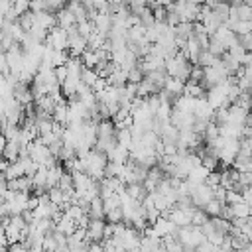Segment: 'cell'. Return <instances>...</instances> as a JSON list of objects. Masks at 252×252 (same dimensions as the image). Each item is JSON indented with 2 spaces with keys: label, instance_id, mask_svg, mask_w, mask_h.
I'll return each mask as SVG.
<instances>
[{
  "label": "cell",
  "instance_id": "obj_1",
  "mask_svg": "<svg viewBox=\"0 0 252 252\" xmlns=\"http://www.w3.org/2000/svg\"><path fill=\"white\" fill-rule=\"evenodd\" d=\"M177 238H179V242L183 244V248L185 250H191V248H197L201 242H205L207 240V236H205V232H203V228L201 226H197V224H187V226H177Z\"/></svg>",
  "mask_w": 252,
  "mask_h": 252
},
{
  "label": "cell",
  "instance_id": "obj_2",
  "mask_svg": "<svg viewBox=\"0 0 252 252\" xmlns=\"http://www.w3.org/2000/svg\"><path fill=\"white\" fill-rule=\"evenodd\" d=\"M191 67H193V63H191L181 51H177L173 57H167V59H165V71H167V75L179 77V79H183V81L189 79Z\"/></svg>",
  "mask_w": 252,
  "mask_h": 252
},
{
  "label": "cell",
  "instance_id": "obj_3",
  "mask_svg": "<svg viewBox=\"0 0 252 252\" xmlns=\"http://www.w3.org/2000/svg\"><path fill=\"white\" fill-rule=\"evenodd\" d=\"M228 77H230V73L226 71V67L222 65V61H220V57H219V61H217L215 65L205 67V77H203L201 85H203L205 89H211V87H215V85L224 83Z\"/></svg>",
  "mask_w": 252,
  "mask_h": 252
},
{
  "label": "cell",
  "instance_id": "obj_4",
  "mask_svg": "<svg viewBox=\"0 0 252 252\" xmlns=\"http://www.w3.org/2000/svg\"><path fill=\"white\" fill-rule=\"evenodd\" d=\"M207 100L211 102L213 108H224L230 104V98H228V91H226V83H220V85H215L211 89H207Z\"/></svg>",
  "mask_w": 252,
  "mask_h": 252
},
{
  "label": "cell",
  "instance_id": "obj_5",
  "mask_svg": "<svg viewBox=\"0 0 252 252\" xmlns=\"http://www.w3.org/2000/svg\"><path fill=\"white\" fill-rule=\"evenodd\" d=\"M238 148H240V138H226L224 136V144L219 150V161L222 165H232V161L238 154Z\"/></svg>",
  "mask_w": 252,
  "mask_h": 252
},
{
  "label": "cell",
  "instance_id": "obj_6",
  "mask_svg": "<svg viewBox=\"0 0 252 252\" xmlns=\"http://www.w3.org/2000/svg\"><path fill=\"white\" fill-rule=\"evenodd\" d=\"M189 195H191L193 205H195V207H201V209H203V207H205V205L215 197L213 187H211L209 183H205V181H203V183H195Z\"/></svg>",
  "mask_w": 252,
  "mask_h": 252
},
{
  "label": "cell",
  "instance_id": "obj_7",
  "mask_svg": "<svg viewBox=\"0 0 252 252\" xmlns=\"http://www.w3.org/2000/svg\"><path fill=\"white\" fill-rule=\"evenodd\" d=\"M49 45H53L55 49H69V32L61 26H53L47 33V41Z\"/></svg>",
  "mask_w": 252,
  "mask_h": 252
},
{
  "label": "cell",
  "instance_id": "obj_8",
  "mask_svg": "<svg viewBox=\"0 0 252 252\" xmlns=\"http://www.w3.org/2000/svg\"><path fill=\"white\" fill-rule=\"evenodd\" d=\"M24 57H26V53H24V49L20 47V43L12 45V47L6 51V59H8V69H10V73L20 75V71L24 69Z\"/></svg>",
  "mask_w": 252,
  "mask_h": 252
},
{
  "label": "cell",
  "instance_id": "obj_9",
  "mask_svg": "<svg viewBox=\"0 0 252 252\" xmlns=\"http://www.w3.org/2000/svg\"><path fill=\"white\" fill-rule=\"evenodd\" d=\"M87 240L89 242H102L104 240V232H106V222L102 219H91L87 228Z\"/></svg>",
  "mask_w": 252,
  "mask_h": 252
},
{
  "label": "cell",
  "instance_id": "obj_10",
  "mask_svg": "<svg viewBox=\"0 0 252 252\" xmlns=\"http://www.w3.org/2000/svg\"><path fill=\"white\" fill-rule=\"evenodd\" d=\"M152 230L158 234V236H169V234H175L177 232V224L169 219V217H165V215H159L154 222H152Z\"/></svg>",
  "mask_w": 252,
  "mask_h": 252
},
{
  "label": "cell",
  "instance_id": "obj_11",
  "mask_svg": "<svg viewBox=\"0 0 252 252\" xmlns=\"http://www.w3.org/2000/svg\"><path fill=\"white\" fill-rule=\"evenodd\" d=\"M195 122V114L179 108H171V124L177 126L179 130H191Z\"/></svg>",
  "mask_w": 252,
  "mask_h": 252
},
{
  "label": "cell",
  "instance_id": "obj_12",
  "mask_svg": "<svg viewBox=\"0 0 252 252\" xmlns=\"http://www.w3.org/2000/svg\"><path fill=\"white\" fill-rule=\"evenodd\" d=\"M193 209H195V207H187V209H183V207H173L167 217H169L177 226H187V224H191Z\"/></svg>",
  "mask_w": 252,
  "mask_h": 252
},
{
  "label": "cell",
  "instance_id": "obj_13",
  "mask_svg": "<svg viewBox=\"0 0 252 252\" xmlns=\"http://www.w3.org/2000/svg\"><path fill=\"white\" fill-rule=\"evenodd\" d=\"M33 26L51 30L53 26H57V16L53 12H49V10H37V12H33Z\"/></svg>",
  "mask_w": 252,
  "mask_h": 252
},
{
  "label": "cell",
  "instance_id": "obj_14",
  "mask_svg": "<svg viewBox=\"0 0 252 252\" xmlns=\"http://www.w3.org/2000/svg\"><path fill=\"white\" fill-rule=\"evenodd\" d=\"M87 47H89V41H87L85 35H81L79 32L69 33V53H71V55L81 57V55L87 51Z\"/></svg>",
  "mask_w": 252,
  "mask_h": 252
},
{
  "label": "cell",
  "instance_id": "obj_15",
  "mask_svg": "<svg viewBox=\"0 0 252 252\" xmlns=\"http://www.w3.org/2000/svg\"><path fill=\"white\" fill-rule=\"evenodd\" d=\"M14 96L26 106V104H32L33 102V91H32V83H24V81H18L16 89H14Z\"/></svg>",
  "mask_w": 252,
  "mask_h": 252
},
{
  "label": "cell",
  "instance_id": "obj_16",
  "mask_svg": "<svg viewBox=\"0 0 252 252\" xmlns=\"http://www.w3.org/2000/svg\"><path fill=\"white\" fill-rule=\"evenodd\" d=\"M213 112H215V108L211 106V102H209L205 96H201V98L195 100V108H193L195 118H201V120H209V122H211Z\"/></svg>",
  "mask_w": 252,
  "mask_h": 252
},
{
  "label": "cell",
  "instance_id": "obj_17",
  "mask_svg": "<svg viewBox=\"0 0 252 252\" xmlns=\"http://www.w3.org/2000/svg\"><path fill=\"white\" fill-rule=\"evenodd\" d=\"M93 22H94L96 32H100V33H104L108 37V32L112 28V14H108V12H96L93 16Z\"/></svg>",
  "mask_w": 252,
  "mask_h": 252
},
{
  "label": "cell",
  "instance_id": "obj_18",
  "mask_svg": "<svg viewBox=\"0 0 252 252\" xmlns=\"http://www.w3.org/2000/svg\"><path fill=\"white\" fill-rule=\"evenodd\" d=\"M55 228H57V230H61V232H65V234L69 236L71 232H75V230H77V220H75V219H71V217L63 211V215H59V217L55 219Z\"/></svg>",
  "mask_w": 252,
  "mask_h": 252
},
{
  "label": "cell",
  "instance_id": "obj_19",
  "mask_svg": "<svg viewBox=\"0 0 252 252\" xmlns=\"http://www.w3.org/2000/svg\"><path fill=\"white\" fill-rule=\"evenodd\" d=\"M8 189H14V191H32L33 189V179L30 175H20L16 179H8Z\"/></svg>",
  "mask_w": 252,
  "mask_h": 252
},
{
  "label": "cell",
  "instance_id": "obj_20",
  "mask_svg": "<svg viewBox=\"0 0 252 252\" xmlns=\"http://www.w3.org/2000/svg\"><path fill=\"white\" fill-rule=\"evenodd\" d=\"M55 16H57V26H61V28H65V30H69L71 26H75L77 24V18H75V14L65 6V8H61L59 12H55Z\"/></svg>",
  "mask_w": 252,
  "mask_h": 252
},
{
  "label": "cell",
  "instance_id": "obj_21",
  "mask_svg": "<svg viewBox=\"0 0 252 252\" xmlns=\"http://www.w3.org/2000/svg\"><path fill=\"white\" fill-rule=\"evenodd\" d=\"M106 156H108V161H120V163H126L128 158H130V150H128L126 146H122V144H116Z\"/></svg>",
  "mask_w": 252,
  "mask_h": 252
},
{
  "label": "cell",
  "instance_id": "obj_22",
  "mask_svg": "<svg viewBox=\"0 0 252 252\" xmlns=\"http://www.w3.org/2000/svg\"><path fill=\"white\" fill-rule=\"evenodd\" d=\"M53 122H57V124H65L67 126V122H69V104L67 102H57L55 104V108H53Z\"/></svg>",
  "mask_w": 252,
  "mask_h": 252
},
{
  "label": "cell",
  "instance_id": "obj_23",
  "mask_svg": "<svg viewBox=\"0 0 252 252\" xmlns=\"http://www.w3.org/2000/svg\"><path fill=\"white\" fill-rule=\"evenodd\" d=\"M22 148H26V146H22L18 140H8V144H6L4 152H2V156H4L8 161H16V159L20 158Z\"/></svg>",
  "mask_w": 252,
  "mask_h": 252
},
{
  "label": "cell",
  "instance_id": "obj_24",
  "mask_svg": "<svg viewBox=\"0 0 252 252\" xmlns=\"http://www.w3.org/2000/svg\"><path fill=\"white\" fill-rule=\"evenodd\" d=\"M163 89H167L169 93H173L175 96H179V94H183V91H185V81L179 79V77H171V75H167Z\"/></svg>",
  "mask_w": 252,
  "mask_h": 252
},
{
  "label": "cell",
  "instance_id": "obj_25",
  "mask_svg": "<svg viewBox=\"0 0 252 252\" xmlns=\"http://www.w3.org/2000/svg\"><path fill=\"white\" fill-rule=\"evenodd\" d=\"M106 81H108V85H112V87H124V85L128 83V71L116 67V69L106 77Z\"/></svg>",
  "mask_w": 252,
  "mask_h": 252
},
{
  "label": "cell",
  "instance_id": "obj_26",
  "mask_svg": "<svg viewBox=\"0 0 252 252\" xmlns=\"http://www.w3.org/2000/svg\"><path fill=\"white\" fill-rule=\"evenodd\" d=\"M6 179H16L20 175H26V167H24V161L22 159H16V161H10L6 171H4Z\"/></svg>",
  "mask_w": 252,
  "mask_h": 252
},
{
  "label": "cell",
  "instance_id": "obj_27",
  "mask_svg": "<svg viewBox=\"0 0 252 252\" xmlns=\"http://www.w3.org/2000/svg\"><path fill=\"white\" fill-rule=\"evenodd\" d=\"M209 167H205L203 163H199V165H195L191 171H189V175H187V179L191 181V183H203L205 179H207V175H209Z\"/></svg>",
  "mask_w": 252,
  "mask_h": 252
},
{
  "label": "cell",
  "instance_id": "obj_28",
  "mask_svg": "<svg viewBox=\"0 0 252 252\" xmlns=\"http://www.w3.org/2000/svg\"><path fill=\"white\" fill-rule=\"evenodd\" d=\"M87 213H89L91 219H104V203H102V197H100V195L91 201Z\"/></svg>",
  "mask_w": 252,
  "mask_h": 252
},
{
  "label": "cell",
  "instance_id": "obj_29",
  "mask_svg": "<svg viewBox=\"0 0 252 252\" xmlns=\"http://www.w3.org/2000/svg\"><path fill=\"white\" fill-rule=\"evenodd\" d=\"M183 94H189V96H193V98H201V96H205L207 94V89L201 85V83H195V81H185V91H183Z\"/></svg>",
  "mask_w": 252,
  "mask_h": 252
},
{
  "label": "cell",
  "instance_id": "obj_30",
  "mask_svg": "<svg viewBox=\"0 0 252 252\" xmlns=\"http://www.w3.org/2000/svg\"><path fill=\"white\" fill-rule=\"evenodd\" d=\"M126 193L138 201H144L150 191L144 187V183H126Z\"/></svg>",
  "mask_w": 252,
  "mask_h": 252
},
{
  "label": "cell",
  "instance_id": "obj_31",
  "mask_svg": "<svg viewBox=\"0 0 252 252\" xmlns=\"http://www.w3.org/2000/svg\"><path fill=\"white\" fill-rule=\"evenodd\" d=\"M211 10H213L215 18H217L220 24H224L226 18H228V14H230V2H217Z\"/></svg>",
  "mask_w": 252,
  "mask_h": 252
},
{
  "label": "cell",
  "instance_id": "obj_32",
  "mask_svg": "<svg viewBox=\"0 0 252 252\" xmlns=\"http://www.w3.org/2000/svg\"><path fill=\"white\" fill-rule=\"evenodd\" d=\"M61 175H63V167L59 163H53L51 167H47V187L57 185L59 179H61Z\"/></svg>",
  "mask_w": 252,
  "mask_h": 252
},
{
  "label": "cell",
  "instance_id": "obj_33",
  "mask_svg": "<svg viewBox=\"0 0 252 252\" xmlns=\"http://www.w3.org/2000/svg\"><path fill=\"white\" fill-rule=\"evenodd\" d=\"M81 61H83V65H85V67H93V69H94V67L98 65V61H100L98 51H96V49H89V47H87V51L81 55Z\"/></svg>",
  "mask_w": 252,
  "mask_h": 252
},
{
  "label": "cell",
  "instance_id": "obj_34",
  "mask_svg": "<svg viewBox=\"0 0 252 252\" xmlns=\"http://www.w3.org/2000/svg\"><path fill=\"white\" fill-rule=\"evenodd\" d=\"M230 209H232V215L234 217H248L250 215V205L246 199H240L236 203H230Z\"/></svg>",
  "mask_w": 252,
  "mask_h": 252
},
{
  "label": "cell",
  "instance_id": "obj_35",
  "mask_svg": "<svg viewBox=\"0 0 252 252\" xmlns=\"http://www.w3.org/2000/svg\"><path fill=\"white\" fill-rule=\"evenodd\" d=\"M124 165L126 163H120V161H108L106 167H104V175H108V177H122Z\"/></svg>",
  "mask_w": 252,
  "mask_h": 252
},
{
  "label": "cell",
  "instance_id": "obj_36",
  "mask_svg": "<svg viewBox=\"0 0 252 252\" xmlns=\"http://www.w3.org/2000/svg\"><path fill=\"white\" fill-rule=\"evenodd\" d=\"M6 96H14V85L10 83L6 73H0V98H6Z\"/></svg>",
  "mask_w": 252,
  "mask_h": 252
},
{
  "label": "cell",
  "instance_id": "obj_37",
  "mask_svg": "<svg viewBox=\"0 0 252 252\" xmlns=\"http://www.w3.org/2000/svg\"><path fill=\"white\" fill-rule=\"evenodd\" d=\"M98 77H100V75H98L96 69H93V67H83V71H81V81H83L85 85H89V87H93Z\"/></svg>",
  "mask_w": 252,
  "mask_h": 252
},
{
  "label": "cell",
  "instance_id": "obj_38",
  "mask_svg": "<svg viewBox=\"0 0 252 252\" xmlns=\"http://www.w3.org/2000/svg\"><path fill=\"white\" fill-rule=\"evenodd\" d=\"M138 16H140V24H142L144 28H150V26L156 24V16H154V10H152L150 6H146Z\"/></svg>",
  "mask_w": 252,
  "mask_h": 252
},
{
  "label": "cell",
  "instance_id": "obj_39",
  "mask_svg": "<svg viewBox=\"0 0 252 252\" xmlns=\"http://www.w3.org/2000/svg\"><path fill=\"white\" fill-rule=\"evenodd\" d=\"M222 205H224L222 201H219L217 197H213V199H211V201H209V203H207L203 209L207 211V215H209V217H217V215H220V209H222Z\"/></svg>",
  "mask_w": 252,
  "mask_h": 252
},
{
  "label": "cell",
  "instance_id": "obj_40",
  "mask_svg": "<svg viewBox=\"0 0 252 252\" xmlns=\"http://www.w3.org/2000/svg\"><path fill=\"white\" fill-rule=\"evenodd\" d=\"M207 220H209V215H207V211H205V209H201V207H195V209H193V217H191V224L203 226Z\"/></svg>",
  "mask_w": 252,
  "mask_h": 252
},
{
  "label": "cell",
  "instance_id": "obj_41",
  "mask_svg": "<svg viewBox=\"0 0 252 252\" xmlns=\"http://www.w3.org/2000/svg\"><path fill=\"white\" fill-rule=\"evenodd\" d=\"M219 61V57L215 55V53H211L209 49H203L201 51V55H199V65H203V67H211V65H215Z\"/></svg>",
  "mask_w": 252,
  "mask_h": 252
},
{
  "label": "cell",
  "instance_id": "obj_42",
  "mask_svg": "<svg viewBox=\"0 0 252 252\" xmlns=\"http://www.w3.org/2000/svg\"><path fill=\"white\" fill-rule=\"evenodd\" d=\"M18 22H20V26H22L26 32H28V30H32V26H33V12H32V10H28V12L20 14Z\"/></svg>",
  "mask_w": 252,
  "mask_h": 252
},
{
  "label": "cell",
  "instance_id": "obj_43",
  "mask_svg": "<svg viewBox=\"0 0 252 252\" xmlns=\"http://www.w3.org/2000/svg\"><path fill=\"white\" fill-rule=\"evenodd\" d=\"M104 217L108 219V222H120V220H124L122 207H114V209H110V211H108Z\"/></svg>",
  "mask_w": 252,
  "mask_h": 252
},
{
  "label": "cell",
  "instance_id": "obj_44",
  "mask_svg": "<svg viewBox=\"0 0 252 252\" xmlns=\"http://www.w3.org/2000/svg\"><path fill=\"white\" fill-rule=\"evenodd\" d=\"M234 32L240 33H252V20H238L234 26Z\"/></svg>",
  "mask_w": 252,
  "mask_h": 252
},
{
  "label": "cell",
  "instance_id": "obj_45",
  "mask_svg": "<svg viewBox=\"0 0 252 252\" xmlns=\"http://www.w3.org/2000/svg\"><path fill=\"white\" fill-rule=\"evenodd\" d=\"M144 75H146L144 69L136 65V67H132V69L128 71V81H130V83H140V81L144 79Z\"/></svg>",
  "mask_w": 252,
  "mask_h": 252
},
{
  "label": "cell",
  "instance_id": "obj_46",
  "mask_svg": "<svg viewBox=\"0 0 252 252\" xmlns=\"http://www.w3.org/2000/svg\"><path fill=\"white\" fill-rule=\"evenodd\" d=\"M12 8L18 12V14H24L32 8V0H12Z\"/></svg>",
  "mask_w": 252,
  "mask_h": 252
},
{
  "label": "cell",
  "instance_id": "obj_47",
  "mask_svg": "<svg viewBox=\"0 0 252 252\" xmlns=\"http://www.w3.org/2000/svg\"><path fill=\"white\" fill-rule=\"evenodd\" d=\"M165 22H167V26L175 28V26L181 22V16H179L175 10H169V8H167V16H165Z\"/></svg>",
  "mask_w": 252,
  "mask_h": 252
},
{
  "label": "cell",
  "instance_id": "obj_48",
  "mask_svg": "<svg viewBox=\"0 0 252 252\" xmlns=\"http://www.w3.org/2000/svg\"><path fill=\"white\" fill-rule=\"evenodd\" d=\"M205 183H209L211 187H215V185H219L220 183V173H217V171H209V175H207V179H205Z\"/></svg>",
  "mask_w": 252,
  "mask_h": 252
},
{
  "label": "cell",
  "instance_id": "obj_49",
  "mask_svg": "<svg viewBox=\"0 0 252 252\" xmlns=\"http://www.w3.org/2000/svg\"><path fill=\"white\" fill-rule=\"evenodd\" d=\"M0 73H10L8 69V59H6V51L0 49Z\"/></svg>",
  "mask_w": 252,
  "mask_h": 252
},
{
  "label": "cell",
  "instance_id": "obj_50",
  "mask_svg": "<svg viewBox=\"0 0 252 252\" xmlns=\"http://www.w3.org/2000/svg\"><path fill=\"white\" fill-rule=\"evenodd\" d=\"M55 75H57V81H59V83H63V81H65V77H67V67H65V65L55 67Z\"/></svg>",
  "mask_w": 252,
  "mask_h": 252
},
{
  "label": "cell",
  "instance_id": "obj_51",
  "mask_svg": "<svg viewBox=\"0 0 252 252\" xmlns=\"http://www.w3.org/2000/svg\"><path fill=\"white\" fill-rule=\"evenodd\" d=\"M10 8H12V0H0V16H6Z\"/></svg>",
  "mask_w": 252,
  "mask_h": 252
},
{
  "label": "cell",
  "instance_id": "obj_52",
  "mask_svg": "<svg viewBox=\"0 0 252 252\" xmlns=\"http://www.w3.org/2000/svg\"><path fill=\"white\" fill-rule=\"evenodd\" d=\"M242 136L252 138V124H244V128H242Z\"/></svg>",
  "mask_w": 252,
  "mask_h": 252
},
{
  "label": "cell",
  "instance_id": "obj_53",
  "mask_svg": "<svg viewBox=\"0 0 252 252\" xmlns=\"http://www.w3.org/2000/svg\"><path fill=\"white\" fill-rule=\"evenodd\" d=\"M240 2H246V4H252V0H232V4H240Z\"/></svg>",
  "mask_w": 252,
  "mask_h": 252
},
{
  "label": "cell",
  "instance_id": "obj_54",
  "mask_svg": "<svg viewBox=\"0 0 252 252\" xmlns=\"http://www.w3.org/2000/svg\"><path fill=\"white\" fill-rule=\"evenodd\" d=\"M189 2H193V4H199V6H203V4H205V0H189Z\"/></svg>",
  "mask_w": 252,
  "mask_h": 252
},
{
  "label": "cell",
  "instance_id": "obj_55",
  "mask_svg": "<svg viewBox=\"0 0 252 252\" xmlns=\"http://www.w3.org/2000/svg\"><path fill=\"white\" fill-rule=\"evenodd\" d=\"M112 2H128V0H112Z\"/></svg>",
  "mask_w": 252,
  "mask_h": 252
},
{
  "label": "cell",
  "instance_id": "obj_56",
  "mask_svg": "<svg viewBox=\"0 0 252 252\" xmlns=\"http://www.w3.org/2000/svg\"><path fill=\"white\" fill-rule=\"evenodd\" d=\"M2 126H4V124H2V122H0V132H2Z\"/></svg>",
  "mask_w": 252,
  "mask_h": 252
}]
</instances>
